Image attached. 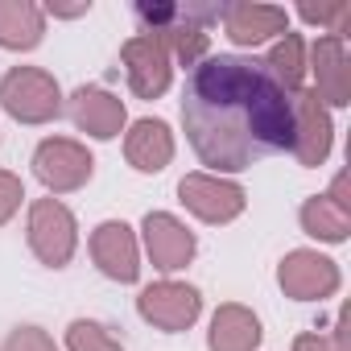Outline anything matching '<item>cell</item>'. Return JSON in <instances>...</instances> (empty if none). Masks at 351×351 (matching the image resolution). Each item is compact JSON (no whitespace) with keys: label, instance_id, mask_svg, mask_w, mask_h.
<instances>
[{"label":"cell","instance_id":"1","mask_svg":"<svg viewBox=\"0 0 351 351\" xmlns=\"http://www.w3.org/2000/svg\"><path fill=\"white\" fill-rule=\"evenodd\" d=\"M182 128L203 165L219 173L252 169L293 141V95L261 58L207 54L182 91Z\"/></svg>","mask_w":351,"mask_h":351},{"label":"cell","instance_id":"24","mask_svg":"<svg viewBox=\"0 0 351 351\" xmlns=\"http://www.w3.org/2000/svg\"><path fill=\"white\" fill-rule=\"evenodd\" d=\"M5 351H58V343L42 326H17L5 339Z\"/></svg>","mask_w":351,"mask_h":351},{"label":"cell","instance_id":"18","mask_svg":"<svg viewBox=\"0 0 351 351\" xmlns=\"http://www.w3.org/2000/svg\"><path fill=\"white\" fill-rule=\"evenodd\" d=\"M261 318L240 306V302H228L215 310L211 318V330H207V347L211 351H256L261 347Z\"/></svg>","mask_w":351,"mask_h":351},{"label":"cell","instance_id":"14","mask_svg":"<svg viewBox=\"0 0 351 351\" xmlns=\"http://www.w3.org/2000/svg\"><path fill=\"white\" fill-rule=\"evenodd\" d=\"M71 120L79 132L95 136V141H116L128 124V112H124V99L112 95L108 87H79L66 104Z\"/></svg>","mask_w":351,"mask_h":351},{"label":"cell","instance_id":"17","mask_svg":"<svg viewBox=\"0 0 351 351\" xmlns=\"http://www.w3.org/2000/svg\"><path fill=\"white\" fill-rule=\"evenodd\" d=\"M124 157L141 173H161L173 161V132H169V124L165 120H153V116L136 120L124 132Z\"/></svg>","mask_w":351,"mask_h":351},{"label":"cell","instance_id":"19","mask_svg":"<svg viewBox=\"0 0 351 351\" xmlns=\"http://www.w3.org/2000/svg\"><path fill=\"white\" fill-rule=\"evenodd\" d=\"M46 34V13L34 0H0V46L34 50Z\"/></svg>","mask_w":351,"mask_h":351},{"label":"cell","instance_id":"16","mask_svg":"<svg viewBox=\"0 0 351 351\" xmlns=\"http://www.w3.org/2000/svg\"><path fill=\"white\" fill-rule=\"evenodd\" d=\"M219 21L236 46H265L269 38L289 34V13L281 5H248V0H240V5L219 9Z\"/></svg>","mask_w":351,"mask_h":351},{"label":"cell","instance_id":"9","mask_svg":"<svg viewBox=\"0 0 351 351\" xmlns=\"http://www.w3.org/2000/svg\"><path fill=\"white\" fill-rule=\"evenodd\" d=\"M330 145H335V124H330V112L322 108V99L314 91H293V141H289V153L298 157V165L306 169H318L326 157H330Z\"/></svg>","mask_w":351,"mask_h":351},{"label":"cell","instance_id":"15","mask_svg":"<svg viewBox=\"0 0 351 351\" xmlns=\"http://www.w3.org/2000/svg\"><path fill=\"white\" fill-rule=\"evenodd\" d=\"M302 232L322 244H343L351 232V203H347V173H339L326 195H310L298 211Z\"/></svg>","mask_w":351,"mask_h":351},{"label":"cell","instance_id":"7","mask_svg":"<svg viewBox=\"0 0 351 351\" xmlns=\"http://www.w3.org/2000/svg\"><path fill=\"white\" fill-rule=\"evenodd\" d=\"M277 285L285 289V298L293 302H322L335 298L343 285V273L330 256H322L318 248H293L285 252V261L277 265Z\"/></svg>","mask_w":351,"mask_h":351},{"label":"cell","instance_id":"23","mask_svg":"<svg viewBox=\"0 0 351 351\" xmlns=\"http://www.w3.org/2000/svg\"><path fill=\"white\" fill-rule=\"evenodd\" d=\"M293 351H347V330H343V314L335 322V330H306L293 339Z\"/></svg>","mask_w":351,"mask_h":351},{"label":"cell","instance_id":"21","mask_svg":"<svg viewBox=\"0 0 351 351\" xmlns=\"http://www.w3.org/2000/svg\"><path fill=\"white\" fill-rule=\"evenodd\" d=\"M66 351H124V343L95 318H75L66 326Z\"/></svg>","mask_w":351,"mask_h":351},{"label":"cell","instance_id":"2","mask_svg":"<svg viewBox=\"0 0 351 351\" xmlns=\"http://www.w3.org/2000/svg\"><path fill=\"white\" fill-rule=\"evenodd\" d=\"M223 5H161V0H141L136 17H141V34L157 38L165 46L169 58H178L182 66H199L207 58L211 46V21H219Z\"/></svg>","mask_w":351,"mask_h":351},{"label":"cell","instance_id":"5","mask_svg":"<svg viewBox=\"0 0 351 351\" xmlns=\"http://www.w3.org/2000/svg\"><path fill=\"white\" fill-rule=\"evenodd\" d=\"M25 236H29L34 256H38L46 269H66L71 256H75V248H79V223H75L71 207L58 203V199H38V203L29 207V228H25Z\"/></svg>","mask_w":351,"mask_h":351},{"label":"cell","instance_id":"3","mask_svg":"<svg viewBox=\"0 0 351 351\" xmlns=\"http://www.w3.org/2000/svg\"><path fill=\"white\" fill-rule=\"evenodd\" d=\"M0 108L17 124H50L62 116V87L42 66H13L0 79Z\"/></svg>","mask_w":351,"mask_h":351},{"label":"cell","instance_id":"25","mask_svg":"<svg viewBox=\"0 0 351 351\" xmlns=\"http://www.w3.org/2000/svg\"><path fill=\"white\" fill-rule=\"evenodd\" d=\"M21 199H25V186H21V178H17V173H9V169H0V228H5V223L17 215Z\"/></svg>","mask_w":351,"mask_h":351},{"label":"cell","instance_id":"11","mask_svg":"<svg viewBox=\"0 0 351 351\" xmlns=\"http://www.w3.org/2000/svg\"><path fill=\"white\" fill-rule=\"evenodd\" d=\"M141 232H145V252L153 261V269L161 273H178L195 261V232L178 219V215H169V211H149L141 219Z\"/></svg>","mask_w":351,"mask_h":351},{"label":"cell","instance_id":"22","mask_svg":"<svg viewBox=\"0 0 351 351\" xmlns=\"http://www.w3.org/2000/svg\"><path fill=\"white\" fill-rule=\"evenodd\" d=\"M298 13H302V21L322 25L335 38H343L347 34V21H351V5H347V0H330V5H302Z\"/></svg>","mask_w":351,"mask_h":351},{"label":"cell","instance_id":"13","mask_svg":"<svg viewBox=\"0 0 351 351\" xmlns=\"http://www.w3.org/2000/svg\"><path fill=\"white\" fill-rule=\"evenodd\" d=\"M91 261L108 281L132 285L141 277V248H136V232L124 219H104L91 232Z\"/></svg>","mask_w":351,"mask_h":351},{"label":"cell","instance_id":"20","mask_svg":"<svg viewBox=\"0 0 351 351\" xmlns=\"http://www.w3.org/2000/svg\"><path fill=\"white\" fill-rule=\"evenodd\" d=\"M265 71L293 95L302 91V79H306V38L302 34H281V42L269 50V58H261Z\"/></svg>","mask_w":351,"mask_h":351},{"label":"cell","instance_id":"10","mask_svg":"<svg viewBox=\"0 0 351 351\" xmlns=\"http://www.w3.org/2000/svg\"><path fill=\"white\" fill-rule=\"evenodd\" d=\"M120 62H124V75H128L132 95H141V99H161L169 91V83H173V58L149 34L128 38L120 46Z\"/></svg>","mask_w":351,"mask_h":351},{"label":"cell","instance_id":"12","mask_svg":"<svg viewBox=\"0 0 351 351\" xmlns=\"http://www.w3.org/2000/svg\"><path fill=\"white\" fill-rule=\"evenodd\" d=\"M306 71L318 75L314 95L322 99V108H347L351 104V58H347V38L322 34L310 54H306Z\"/></svg>","mask_w":351,"mask_h":351},{"label":"cell","instance_id":"4","mask_svg":"<svg viewBox=\"0 0 351 351\" xmlns=\"http://www.w3.org/2000/svg\"><path fill=\"white\" fill-rule=\"evenodd\" d=\"M95 173V157L83 141L75 136H46L34 149V178L50 191V195H71L83 191Z\"/></svg>","mask_w":351,"mask_h":351},{"label":"cell","instance_id":"8","mask_svg":"<svg viewBox=\"0 0 351 351\" xmlns=\"http://www.w3.org/2000/svg\"><path fill=\"white\" fill-rule=\"evenodd\" d=\"M178 199H182V207L195 215V219H203V223H232V219H240L244 215V207H248V195H244V186L240 182H232V178H215V173H186V178L178 182Z\"/></svg>","mask_w":351,"mask_h":351},{"label":"cell","instance_id":"6","mask_svg":"<svg viewBox=\"0 0 351 351\" xmlns=\"http://www.w3.org/2000/svg\"><path fill=\"white\" fill-rule=\"evenodd\" d=\"M136 314H141L149 326L165 330V335H178V330H191V326L199 322V314H203V293H199L195 285H186V281H153V285L141 289Z\"/></svg>","mask_w":351,"mask_h":351}]
</instances>
